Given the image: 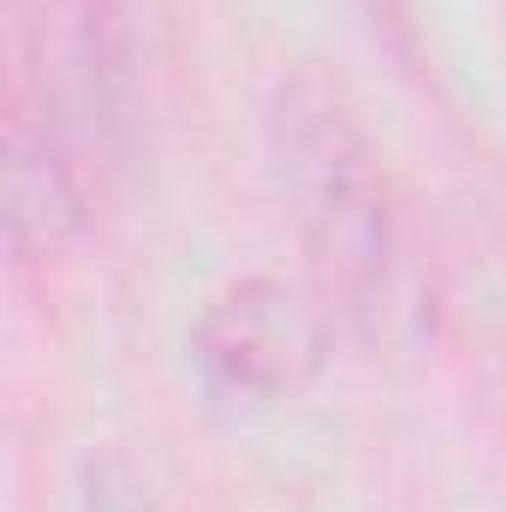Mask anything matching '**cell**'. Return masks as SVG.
Returning <instances> with one entry per match:
<instances>
[{
    "label": "cell",
    "instance_id": "cell-1",
    "mask_svg": "<svg viewBox=\"0 0 506 512\" xmlns=\"http://www.w3.org/2000/svg\"><path fill=\"white\" fill-rule=\"evenodd\" d=\"M268 149L316 292L358 334H376L393 292V197L376 143L322 78L298 72L268 102Z\"/></svg>",
    "mask_w": 506,
    "mask_h": 512
},
{
    "label": "cell",
    "instance_id": "cell-4",
    "mask_svg": "<svg viewBox=\"0 0 506 512\" xmlns=\"http://www.w3.org/2000/svg\"><path fill=\"white\" fill-rule=\"evenodd\" d=\"M84 512H155V501H149V483L126 459H102L84 477Z\"/></svg>",
    "mask_w": 506,
    "mask_h": 512
},
{
    "label": "cell",
    "instance_id": "cell-2",
    "mask_svg": "<svg viewBox=\"0 0 506 512\" xmlns=\"http://www.w3.org/2000/svg\"><path fill=\"white\" fill-rule=\"evenodd\" d=\"M191 358L221 393L292 399L328 364V310L286 280H239L197 316Z\"/></svg>",
    "mask_w": 506,
    "mask_h": 512
},
{
    "label": "cell",
    "instance_id": "cell-3",
    "mask_svg": "<svg viewBox=\"0 0 506 512\" xmlns=\"http://www.w3.org/2000/svg\"><path fill=\"white\" fill-rule=\"evenodd\" d=\"M90 221V191L78 167V143L66 114L36 96L30 84H12V120H6V239L18 262L60 256Z\"/></svg>",
    "mask_w": 506,
    "mask_h": 512
}]
</instances>
